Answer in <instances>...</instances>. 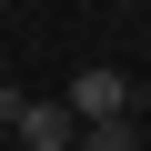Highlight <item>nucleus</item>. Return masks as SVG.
<instances>
[{"instance_id":"nucleus-1","label":"nucleus","mask_w":151,"mask_h":151,"mask_svg":"<svg viewBox=\"0 0 151 151\" xmlns=\"http://www.w3.org/2000/svg\"><path fill=\"white\" fill-rule=\"evenodd\" d=\"M60 111H70V121H131V81H121L111 60H91L81 81L60 91Z\"/></svg>"},{"instance_id":"nucleus-2","label":"nucleus","mask_w":151,"mask_h":151,"mask_svg":"<svg viewBox=\"0 0 151 151\" xmlns=\"http://www.w3.org/2000/svg\"><path fill=\"white\" fill-rule=\"evenodd\" d=\"M10 131H20V151H70V141H81V121H70L60 101H20Z\"/></svg>"},{"instance_id":"nucleus-3","label":"nucleus","mask_w":151,"mask_h":151,"mask_svg":"<svg viewBox=\"0 0 151 151\" xmlns=\"http://www.w3.org/2000/svg\"><path fill=\"white\" fill-rule=\"evenodd\" d=\"M70 151H141V131H131V121H81Z\"/></svg>"}]
</instances>
